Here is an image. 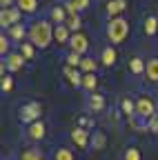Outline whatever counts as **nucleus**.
I'll use <instances>...</instances> for the list:
<instances>
[{"label": "nucleus", "mask_w": 158, "mask_h": 160, "mask_svg": "<svg viewBox=\"0 0 158 160\" xmlns=\"http://www.w3.org/2000/svg\"><path fill=\"white\" fill-rule=\"evenodd\" d=\"M54 160H76V156H74V151H71V149H67V147H60V149H56V153H54Z\"/></svg>", "instance_id": "obj_22"}, {"label": "nucleus", "mask_w": 158, "mask_h": 160, "mask_svg": "<svg viewBox=\"0 0 158 160\" xmlns=\"http://www.w3.org/2000/svg\"><path fill=\"white\" fill-rule=\"evenodd\" d=\"M20 16H23V11L18 9V7H9V9H3L0 11V25L3 27H13V25H18V20H20Z\"/></svg>", "instance_id": "obj_5"}, {"label": "nucleus", "mask_w": 158, "mask_h": 160, "mask_svg": "<svg viewBox=\"0 0 158 160\" xmlns=\"http://www.w3.org/2000/svg\"><path fill=\"white\" fill-rule=\"evenodd\" d=\"M129 33V22L125 18H111L109 25H107V38L111 45H120L125 42V38Z\"/></svg>", "instance_id": "obj_2"}, {"label": "nucleus", "mask_w": 158, "mask_h": 160, "mask_svg": "<svg viewBox=\"0 0 158 160\" xmlns=\"http://www.w3.org/2000/svg\"><path fill=\"white\" fill-rule=\"evenodd\" d=\"M67 18H69V13H67V9H65V5H58V7L51 9V20H54L56 25H65Z\"/></svg>", "instance_id": "obj_12"}, {"label": "nucleus", "mask_w": 158, "mask_h": 160, "mask_svg": "<svg viewBox=\"0 0 158 160\" xmlns=\"http://www.w3.org/2000/svg\"><path fill=\"white\" fill-rule=\"evenodd\" d=\"M54 40H56L58 45H69V40H71L69 27L67 25H56L54 27Z\"/></svg>", "instance_id": "obj_7"}, {"label": "nucleus", "mask_w": 158, "mask_h": 160, "mask_svg": "<svg viewBox=\"0 0 158 160\" xmlns=\"http://www.w3.org/2000/svg\"><path fill=\"white\" fill-rule=\"evenodd\" d=\"M23 62H25L23 53H9V56H7V69H9V71L23 69Z\"/></svg>", "instance_id": "obj_13"}, {"label": "nucleus", "mask_w": 158, "mask_h": 160, "mask_svg": "<svg viewBox=\"0 0 158 160\" xmlns=\"http://www.w3.org/2000/svg\"><path fill=\"white\" fill-rule=\"evenodd\" d=\"M158 31V18L156 16H147L145 18V33L147 36H156Z\"/></svg>", "instance_id": "obj_20"}, {"label": "nucleus", "mask_w": 158, "mask_h": 160, "mask_svg": "<svg viewBox=\"0 0 158 160\" xmlns=\"http://www.w3.org/2000/svg\"><path fill=\"white\" fill-rule=\"evenodd\" d=\"M40 113H43L40 102H27V105L20 107V120H23V122H27V125L38 122V120H40Z\"/></svg>", "instance_id": "obj_4"}, {"label": "nucleus", "mask_w": 158, "mask_h": 160, "mask_svg": "<svg viewBox=\"0 0 158 160\" xmlns=\"http://www.w3.org/2000/svg\"><path fill=\"white\" fill-rule=\"evenodd\" d=\"M51 38H54V27H51L49 20H36V22H31V27H29V42L33 47H40V49L49 47Z\"/></svg>", "instance_id": "obj_1"}, {"label": "nucleus", "mask_w": 158, "mask_h": 160, "mask_svg": "<svg viewBox=\"0 0 158 160\" xmlns=\"http://www.w3.org/2000/svg\"><path fill=\"white\" fill-rule=\"evenodd\" d=\"M0 87H3V91H11V89H13V80H11L9 76H5V78H3V85H0Z\"/></svg>", "instance_id": "obj_31"}, {"label": "nucleus", "mask_w": 158, "mask_h": 160, "mask_svg": "<svg viewBox=\"0 0 158 160\" xmlns=\"http://www.w3.org/2000/svg\"><path fill=\"white\" fill-rule=\"evenodd\" d=\"M105 9H107V13L111 18H120V13L127 9V2L125 0H109V2L105 5Z\"/></svg>", "instance_id": "obj_8"}, {"label": "nucleus", "mask_w": 158, "mask_h": 160, "mask_svg": "<svg viewBox=\"0 0 158 160\" xmlns=\"http://www.w3.org/2000/svg\"><path fill=\"white\" fill-rule=\"evenodd\" d=\"M120 107H123V113H125L127 118H134V116H136V102H131L129 98H123Z\"/></svg>", "instance_id": "obj_23"}, {"label": "nucleus", "mask_w": 158, "mask_h": 160, "mask_svg": "<svg viewBox=\"0 0 158 160\" xmlns=\"http://www.w3.org/2000/svg\"><path fill=\"white\" fill-rule=\"evenodd\" d=\"M25 33H27V31H25V27H23V25H13V27L9 29V36H11L13 40H20V42H23Z\"/></svg>", "instance_id": "obj_26"}, {"label": "nucleus", "mask_w": 158, "mask_h": 160, "mask_svg": "<svg viewBox=\"0 0 158 160\" xmlns=\"http://www.w3.org/2000/svg\"><path fill=\"white\" fill-rule=\"evenodd\" d=\"M27 136L31 138V140H43L45 138V125L38 120V122H33V125H29L27 127Z\"/></svg>", "instance_id": "obj_11"}, {"label": "nucleus", "mask_w": 158, "mask_h": 160, "mask_svg": "<svg viewBox=\"0 0 158 160\" xmlns=\"http://www.w3.org/2000/svg\"><path fill=\"white\" fill-rule=\"evenodd\" d=\"M67 27H69V31H74V33H78V29H80V16H69L67 18V22H65Z\"/></svg>", "instance_id": "obj_28"}, {"label": "nucleus", "mask_w": 158, "mask_h": 160, "mask_svg": "<svg viewBox=\"0 0 158 160\" xmlns=\"http://www.w3.org/2000/svg\"><path fill=\"white\" fill-rule=\"evenodd\" d=\"M65 76H67V80H69V85H74V87H80V85H83V76H80V71H78V69L65 67Z\"/></svg>", "instance_id": "obj_14"}, {"label": "nucleus", "mask_w": 158, "mask_h": 160, "mask_svg": "<svg viewBox=\"0 0 158 160\" xmlns=\"http://www.w3.org/2000/svg\"><path fill=\"white\" fill-rule=\"evenodd\" d=\"M149 131H154V133H158V116H154V118L149 120Z\"/></svg>", "instance_id": "obj_34"}, {"label": "nucleus", "mask_w": 158, "mask_h": 160, "mask_svg": "<svg viewBox=\"0 0 158 160\" xmlns=\"http://www.w3.org/2000/svg\"><path fill=\"white\" fill-rule=\"evenodd\" d=\"M136 116H140L145 120H151L154 116H158L156 113V102H154L149 96H140V98L136 100Z\"/></svg>", "instance_id": "obj_3"}, {"label": "nucleus", "mask_w": 158, "mask_h": 160, "mask_svg": "<svg viewBox=\"0 0 158 160\" xmlns=\"http://www.w3.org/2000/svg\"><path fill=\"white\" fill-rule=\"evenodd\" d=\"M11 2H13V0H0V5H3V9H9V7H11Z\"/></svg>", "instance_id": "obj_35"}, {"label": "nucleus", "mask_w": 158, "mask_h": 160, "mask_svg": "<svg viewBox=\"0 0 158 160\" xmlns=\"http://www.w3.org/2000/svg\"><path fill=\"white\" fill-rule=\"evenodd\" d=\"M20 160H45V153L40 151V149H25L23 153H20Z\"/></svg>", "instance_id": "obj_17"}, {"label": "nucleus", "mask_w": 158, "mask_h": 160, "mask_svg": "<svg viewBox=\"0 0 158 160\" xmlns=\"http://www.w3.org/2000/svg\"><path fill=\"white\" fill-rule=\"evenodd\" d=\"M7 51H9V40H7L5 36H0V53L5 56Z\"/></svg>", "instance_id": "obj_32"}, {"label": "nucleus", "mask_w": 158, "mask_h": 160, "mask_svg": "<svg viewBox=\"0 0 158 160\" xmlns=\"http://www.w3.org/2000/svg\"><path fill=\"white\" fill-rule=\"evenodd\" d=\"M18 9L23 13H33L38 9V0H18Z\"/></svg>", "instance_id": "obj_19"}, {"label": "nucleus", "mask_w": 158, "mask_h": 160, "mask_svg": "<svg viewBox=\"0 0 158 160\" xmlns=\"http://www.w3.org/2000/svg\"><path fill=\"white\" fill-rule=\"evenodd\" d=\"M87 7H89V0H67V5H65L69 16H78V11L87 9Z\"/></svg>", "instance_id": "obj_10"}, {"label": "nucleus", "mask_w": 158, "mask_h": 160, "mask_svg": "<svg viewBox=\"0 0 158 160\" xmlns=\"http://www.w3.org/2000/svg\"><path fill=\"white\" fill-rule=\"evenodd\" d=\"M20 51H23V58H25V60H31V58L36 56V51H33V45H31V42H20Z\"/></svg>", "instance_id": "obj_29"}, {"label": "nucleus", "mask_w": 158, "mask_h": 160, "mask_svg": "<svg viewBox=\"0 0 158 160\" xmlns=\"http://www.w3.org/2000/svg\"><path fill=\"white\" fill-rule=\"evenodd\" d=\"M89 109H91V111H103V109H105V98L98 96V93H91V98H89Z\"/></svg>", "instance_id": "obj_18"}, {"label": "nucleus", "mask_w": 158, "mask_h": 160, "mask_svg": "<svg viewBox=\"0 0 158 160\" xmlns=\"http://www.w3.org/2000/svg\"><path fill=\"white\" fill-rule=\"evenodd\" d=\"M83 87H85L87 91L94 93V89L98 87V78H96V73H85V76H83Z\"/></svg>", "instance_id": "obj_21"}, {"label": "nucleus", "mask_w": 158, "mask_h": 160, "mask_svg": "<svg viewBox=\"0 0 158 160\" xmlns=\"http://www.w3.org/2000/svg\"><path fill=\"white\" fill-rule=\"evenodd\" d=\"M65 60H67V67H74V69H78V67L83 65V58H80V53H74V51H71V53H69Z\"/></svg>", "instance_id": "obj_27"}, {"label": "nucleus", "mask_w": 158, "mask_h": 160, "mask_svg": "<svg viewBox=\"0 0 158 160\" xmlns=\"http://www.w3.org/2000/svg\"><path fill=\"white\" fill-rule=\"evenodd\" d=\"M80 69L85 71V73H96V69H98V62L94 58H83V65H80Z\"/></svg>", "instance_id": "obj_24"}, {"label": "nucleus", "mask_w": 158, "mask_h": 160, "mask_svg": "<svg viewBox=\"0 0 158 160\" xmlns=\"http://www.w3.org/2000/svg\"><path fill=\"white\" fill-rule=\"evenodd\" d=\"M147 78L151 80V82H158V58H151L147 62V69H145Z\"/></svg>", "instance_id": "obj_16"}, {"label": "nucleus", "mask_w": 158, "mask_h": 160, "mask_svg": "<svg viewBox=\"0 0 158 160\" xmlns=\"http://www.w3.org/2000/svg\"><path fill=\"white\" fill-rule=\"evenodd\" d=\"M125 160H140V149L129 147V149L125 151Z\"/></svg>", "instance_id": "obj_30"}, {"label": "nucleus", "mask_w": 158, "mask_h": 160, "mask_svg": "<svg viewBox=\"0 0 158 160\" xmlns=\"http://www.w3.org/2000/svg\"><path fill=\"white\" fill-rule=\"evenodd\" d=\"M129 69H131V73H143V71L147 69V65L143 62L140 58H131V62H129Z\"/></svg>", "instance_id": "obj_25"}, {"label": "nucleus", "mask_w": 158, "mask_h": 160, "mask_svg": "<svg viewBox=\"0 0 158 160\" xmlns=\"http://www.w3.org/2000/svg\"><path fill=\"white\" fill-rule=\"evenodd\" d=\"M69 47H71V51H74V53H80V56H83V53L89 49V38H87L83 31H78V33H71Z\"/></svg>", "instance_id": "obj_6"}, {"label": "nucleus", "mask_w": 158, "mask_h": 160, "mask_svg": "<svg viewBox=\"0 0 158 160\" xmlns=\"http://www.w3.org/2000/svg\"><path fill=\"white\" fill-rule=\"evenodd\" d=\"M71 140H74V145H76L78 149H85V147L89 145V133H87L85 129L78 127V129L71 131Z\"/></svg>", "instance_id": "obj_9"}, {"label": "nucleus", "mask_w": 158, "mask_h": 160, "mask_svg": "<svg viewBox=\"0 0 158 160\" xmlns=\"http://www.w3.org/2000/svg\"><path fill=\"white\" fill-rule=\"evenodd\" d=\"M100 60H103V65H105V67H111V65H116V60H118V53H116V49H111V47H105V49H103V56H100Z\"/></svg>", "instance_id": "obj_15"}, {"label": "nucleus", "mask_w": 158, "mask_h": 160, "mask_svg": "<svg viewBox=\"0 0 158 160\" xmlns=\"http://www.w3.org/2000/svg\"><path fill=\"white\" fill-rule=\"evenodd\" d=\"M94 147H96V149H103V147H105V136H103V133H98V136L94 138Z\"/></svg>", "instance_id": "obj_33"}]
</instances>
